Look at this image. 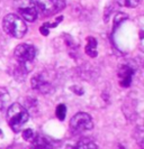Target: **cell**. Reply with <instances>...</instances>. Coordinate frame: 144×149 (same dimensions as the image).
Instances as JSON below:
<instances>
[{"mask_svg": "<svg viewBox=\"0 0 144 149\" xmlns=\"http://www.w3.org/2000/svg\"><path fill=\"white\" fill-rule=\"evenodd\" d=\"M53 143L50 141L46 137L36 134L33 137L32 143H30V149H53Z\"/></svg>", "mask_w": 144, "mask_h": 149, "instance_id": "9c48e42d", "label": "cell"}, {"mask_svg": "<svg viewBox=\"0 0 144 149\" xmlns=\"http://www.w3.org/2000/svg\"><path fill=\"white\" fill-rule=\"evenodd\" d=\"M2 27L8 35L15 38H23L27 33V26L18 15L8 14L2 20Z\"/></svg>", "mask_w": 144, "mask_h": 149, "instance_id": "7a4b0ae2", "label": "cell"}, {"mask_svg": "<svg viewBox=\"0 0 144 149\" xmlns=\"http://www.w3.org/2000/svg\"><path fill=\"white\" fill-rule=\"evenodd\" d=\"M28 111L19 103H13L7 110V122L14 132H19L23 126L28 121Z\"/></svg>", "mask_w": 144, "mask_h": 149, "instance_id": "6da1fadb", "label": "cell"}, {"mask_svg": "<svg viewBox=\"0 0 144 149\" xmlns=\"http://www.w3.org/2000/svg\"><path fill=\"white\" fill-rule=\"evenodd\" d=\"M0 134H2V132H1V130H0Z\"/></svg>", "mask_w": 144, "mask_h": 149, "instance_id": "ac0fdd59", "label": "cell"}, {"mask_svg": "<svg viewBox=\"0 0 144 149\" xmlns=\"http://www.w3.org/2000/svg\"><path fill=\"white\" fill-rule=\"evenodd\" d=\"M14 8L27 22H33L37 18V7L33 0H14Z\"/></svg>", "mask_w": 144, "mask_h": 149, "instance_id": "277c9868", "label": "cell"}, {"mask_svg": "<svg viewBox=\"0 0 144 149\" xmlns=\"http://www.w3.org/2000/svg\"><path fill=\"white\" fill-rule=\"evenodd\" d=\"M55 116L60 121H63L65 119V117H67V105L63 104V103L58 105L56 109H55Z\"/></svg>", "mask_w": 144, "mask_h": 149, "instance_id": "7c38bea8", "label": "cell"}, {"mask_svg": "<svg viewBox=\"0 0 144 149\" xmlns=\"http://www.w3.org/2000/svg\"><path fill=\"white\" fill-rule=\"evenodd\" d=\"M41 33H42L43 35H48V27L46 26L45 24H44V25L41 27Z\"/></svg>", "mask_w": 144, "mask_h": 149, "instance_id": "e0dca14e", "label": "cell"}, {"mask_svg": "<svg viewBox=\"0 0 144 149\" xmlns=\"http://www.w3.org/2000/svg\"><path fill=\"white\" fill-rule=\"evenodd\" d=\"M15 58L20 64H30L36 56V48L30 44H20L15 48Z\"/></svg>", "mask_w": 144, "mask_h": 149, "instance_id": "8992f818", "label": "cell"}, {"mask_svg": "<svg viewBox=\"0 0 144 149\" xmlns=\"http://www.w3.org/2000/svg\"><path fill=\"white\" fill-rule=\"evenodd\" d=\"M34 136H35V134H34V131L32 129H26V130L23 131V138L25 140H32Z\"/></svg>", "mask_w": 144, "mask_h": 149, "instance_id": "9a60e30c", "label": "cell"}, {"mask_svg": "<svg viewBox=\"0 0 144 149\" xmlns=\"http://www.w3.org/2000/svg\"><path fill=\"white\" fill-rule=\"evenodd\" d=\"M30 85H32V89L42 93V94H47L53 89L52 84L46 80L43 73H38L35 76H33V79L30 81Z\"/></svg>", "mask_w": 144, "mask_h": 149, "instance_id": "52a82bcc", "label": "cell"}, {"mask_svg": "<svg viewBox=\"0 0 144 149\" xmlns=\"http://www.w3.org/2000/svg\"><path fill=\"white\" fill-rule=\"evenodd\" d=\"M93 128V122L91 117L86 112H79L70 120V129L72 134H82Z\"/></svg>", "mask_w": 144, "mask_h": 149, "instance_id": "3957f363", "label": "cell"}, {"mask_svg": "<svg viewBox=\"0 0 144 149\" xmlns=\"http://www.w3.org/2000/svg\"><path fill=\"white\" fill-rule=\"evenodd\" d=\"M36 6L44 16H53L65 7V0H36Z\"/></svg>", "mask_w": 144, "mask_h": 149, "instance_id": "5b68a950", "label": "cell"}, {"mask_svg": "<svg viewBox=\"0 0 144 149\" xmlns=\"http://www.w3.org/2000/svg\"><path fill=\"white\" fill-rule=\"evenodd\" d=\"M71 90H72L76 94H78V95H82V94H84V90L80 89V88H78V86H72Z\"/></svg>", "mask_w": 144, "mask_h": 149, "instance_id": "2e32d148", "label": "cell"}, {"mask_svg": "<svg viewBox=\"0 0 144 149\" xmlns=\"http://www.w3.org/2000/svg\"><path fill=\"white\" fill-rule=\"evenodd\" d=\"M86 54L90 57H96L98 55L97 52V40L95 37H87V45H86Z\"/></svg>", "mask_w": 144, "mask_h": 149, "instance_id": "8fae6325", "label": "cell"}, {"mask_svg": "<svg viewBox=\"0 0 144 149\" xmlns=\"http://www.w3.org/2000/svg\"><path fill=\"white\" fill-rule=\"evenodd\" d=\"M127 19V15H125V14H122V13H118L116 17H115V22H114V26H118L122 22H124V20H126Z\"/></svg>", "mask_w": 144, "mask_h": 149, "instance_id": "5bb4252c", "label": "cell"}, {"mask_svg": "<svg viewBox=\"0 0 144 149\" xmlns=\"http://www.w3.org/2000/svg\"><path fill=\"white\" fill-rule=\"evenodd\" d=\"M136 67H134L131 64H124L118 71V79L119 84L123 88H129L133 81V76L135 74Z\"/></svg>", "mask_w": 144, "mask_h": 149, "instance_id": "ba28073f", "label": "cell"}, {"mask_svg": "<svg viewBox=\"0 0 144 149\" xmlns=\"http://www.w3.org/2000/svg\"><path fill=\"white\" fill-rule=\"evenodd\" d=\"M117 5L121 7H129V8H135L138 6L140 0H116Z\"/></svg>", "mask_w": 144, "mask_h": 149, "instance_id": "4fadbf2b", "label": "cell"}, {"mask_svg": "<svg viewBox=\"0 0 144 149\" xmlns=\"http://www.w3.org/2000/svg\"><path fill=\"white\" fill-rule=\"evenodd\" d=\"M67 149H97V145L89 138H81L73 146L67 147Z\"/></svg>", "mask_w": 144, "mask_h": 149, "instance_id": "30bf717a", "label": "cell"}]
</instances>
